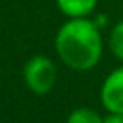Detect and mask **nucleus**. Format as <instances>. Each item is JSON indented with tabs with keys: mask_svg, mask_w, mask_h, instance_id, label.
Masks as SVG:
<instances>
[{
	"mask_svg": "<svg viewBox=\"0 0 123 123\" xmlns=\"http://www.w3.org/2000/svg\"><path fill=\"white\" fill-rule=\"evenodd\" d=\"M54 47L60 60L73 71H91L103 53L100 25L89 18H69L58 29Z\"/></svg>",
	"mask_w": 123,
	"mask_h": 123,
	"instance_id": "1",
	"label": "nucleus"
},
{
	"mask_svg": "<svg viewBox=\"0 0 123 123\" xmlns=\"http://www.w3.org/2000/svg\"><path fill=\"white\" fill-rule=\"evenodd\" d=\"M58 78V71L54 62L49 56L35 54L25 62L24 65V80L31 92L35 94H47L53 91Z\"/></svg>",
	"mask_w": 123,
	"mask_h": 123,
	"instance_id": "2",
	"label": "nucleus"
},
{
	"mask_svg": "<svg viewBox=\"0 0 123 123\" xmlns=\"http://www.w3.org/2000/svg\"><path fill=\"white\" fill-rule=\"evenodd\" d=\"M101 105L109 112H121L123 114V65L112 71L105 78L100 91Z\"/></svg>",
	"mask_w": 123,
	"mask_h": 123,
	"instance_id": "3",
	"label": "nucleus"
},
{
	"mask_svg": "<svg viewBox=\"0 0 123 123\" xmlns=\"http://www.w3.org/2000/svg\"><path fill=\"white\" fill-rule=\"evenodd\" d=\"M56 6L67 18H87L94 13L98 0H56Z\"/></svg>",
	"mask_w": 123,
	"mask_h": 123,
	"instance_id": "4",
	"label": "nucleus"
},
{
	"mask_svg": "<svg viewBox=\"0 0 123 123\" xmlns=\"http://www.w3.org/2000/svg\"><path fill=\"white\" fill-rule=\"evenodd\" d=\"M67 123H103V118L89 107H80L69 114Z\"/></svg>",
	"mask_w": 123,
	"mask_h": 123,
	"instance_id": "5",
	"label": "nucleus"
},
{
	"mask_svg": "<svg viewBox=\"0 0 123 123\" xmlns=\"http://www.w3.org/2000/svg\"><path fill=\"white\" fill-rule=\"evenodd\" d=\"M109 47H111V53L114 54L119 62H123V20L118 22L111 29V35H109Z\"/></svg>",
	"mask_w": 123,
	"mask_h": 123,
	"instance_id": "6",
	"label": "nucleus"
},
{
	"mask_svg": "<svg viewBox=\"0 0 123 123\" xmlns=\"http://www.w3.org/2000/svg\"><path fill=\"white\" fill-rule=\"evenodd\" d=\"M103 123H123V114L121 112H109L103 118Z\"/></svg>",
	"mask_w": 123,
	"mask_h": 123,
	"instance_id": "7",
	"label": "nucleus"
}]
</instances>
